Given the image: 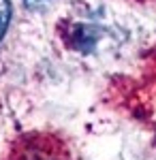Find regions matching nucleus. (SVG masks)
<instances>
[{
    "label": "nucleus",
    "mask_w": 156,
    "mask_h": 160,
    "mask_svg": "<svg viewBox=\"0 0 156 160\" xmlns=\"http://www.w3.org/2000/svg\"><path fill=\"white\" fill-rule=\"evenodd\" d=\"M11 24V0H0V38Z\"/></svg>",
    "instance_id": "nucleus-1"
},
{
    "label": "nucleus",
    "mask_w": 156,
    "mask_h": 160,
    "mask_svg": "<svg viewBox=\"0 0 156 160\" xmlns=\"http://www.w3.org/2000/svg\"><path fill=\"white\" fill-rule=\"evenodd\" d=\"M49 0H24V4L26 7H28V9H41V7H45V4H47Z\"/></svg>",
    "instance_id": "nucleus-2"
}]
</instances>
